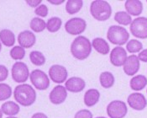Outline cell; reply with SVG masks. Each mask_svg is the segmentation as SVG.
<instances>
[{"mask_svg": "<svg viewBox=\"0 0 147 118\" xmlns=\"http://www.w3.org/2000/svg\"><path fill=\"white\" fill-rule=\"evenodd\" d=\"M99 82H100V84L102 88L109 89L113 86L114 82H115V79H114V76L112 73L105 71V72H102L100 74Z\"/></svg>", "mask_w": 147, "mask_h": 118, "instance_id": "obj_23", "label": "cell"}, {"mask_svg": "<svg viewBox=\"0 0 147 118\" xmlns=\"http://www.w3.org/2000/svg\"><path fill=\"white\" fill-rule=\"evenodd\" d=\"M74 118H93L92 117V114L89 110H86V109H82L78 111L76 114Z\"/></svg>", "mask_w": 147, "mask_h": 118, "instance_id": "obj_33", "label": "cell"}, {"mask_svg": "<svg viewBox=\"0 0 147 118\" xmlns=\"http://www.w3.org/2000/svg\"><path fill=\"white\" fill-rule=\"evenodd\" d=\"M3 111H2V110H1V108H0V118H3Z\"/></svg>", "mask_w": 147, "mask_h": 118, "instance_id": "obj_39", "label": "cell"}, {"mask_svg": "<svg viewBox=\"0 0 147 118\" xmlns=\"http://www.w3.org/2000/svg\"><path fill=\"white\" fill-rule=\"evenodd\" d=\"M1 50H2V43H1V41H0V52H1Z\"/></svg>", "mask_w": 147, "mask_h": 118, "instance_id": "obj_40", "label": "cell"}, {"mask_svg": "<svg viewBox=\"0 0 147 118\" xmlns=\"http://www.w3.org/2000/svg\"><path fill=\"white\" fill-rule=\"evenodd\" d=\"M83 6L82 0H68L66 3V11L69 14H75L81 10Z\"/></svg>", "mask_w": 147, "mask_h": 118, "instance_id": "obj_24", "label": "cell"}, {"mask_svg": "<svg viewBox=\"0 0 147 118\" xmlns=\"http://www.w3.org/2000/svg\"><path fill=\"white\" fill-rule=\"evenodd\" d=\"M7 118H18V117H8Z\"/></svg>", "mask_w": 147, "mask_h": 118, "instance_id": "obj_41", "label": "cell"}, {"mask_svg": "<svg viewBox=\"0 0 147 118\" xmlns=\"http://www.w3.org/2000/svg\"><path fill=\"white\" fill-rule=\"evenodd\" d=\"M31 118H48V117L45 115V113H42V112H37V113H34V115L31 117Z\"/></svg>", "mask_w": 147, "mask_h": 118, "instance_id": "obj_37", "label": "cell"}, {"mask_svg": "<svg viewBox=\"0 0 147 118\" xmlns=\"http://www.w3.org/2000/svg\"><path fill=\"white\" fill-rule=\"evenodd\" d=\"M48 8L45 4H40L34 9V14L40 17H46L48 14Z\"/></svg>", "mask_w": 147, "mask_h": 118, "instance_id": "obj_32", "label": "cell"}, {"mask_svg": "<svg viewBox=\"0 0 147 118\" xmlns=\"http://www.w3.org/2000/svg\"><path fill=\"white\" fill-rule=\"evenodd\" d=\"M146 2H147V1H146Z\"/></svg>", "mask_w": 147, "mask_h": 118, "instance_id": "obj_44", "label": "cell"}, {"mask_svg": "<svg viewBox=\"0 0 147 118\" xmlns=\"http://www.w3.org/2000/svg\"><path fill=\"white\" fill-rule=\"evenodd\" d=\"M100 99V92L96 89H90L84 94V104L88 107L94 106Z\"/></svg>", "mask_w": 147, "mask_h": 118, "instance_id": "obj_19", "label": "cell"}, {"mask_svg": "<svg viewBox=\"0 0 147 118\" xmlns=\"http://www.w3.org/2000/svg\"><path fill=\"white\" fill-rule=\"evenodd\" d=\"M30 82L36 90H45L50 86V79L48 75L44 71L40 69H34L30 74Z\"/></svg>", "mask_w": 147, "mask_h": 118, "instance_id": "obj_5", "label": "cell"}, {"mask_svg": "<svg viewBox=\"0 0 147 118\" xmlns=\"http://www.w3.org/2000/svg\"><path fill=\"white\" fill-rule=\"evenodd\" d=\"M9 76V70L4 65H0V82L7 79Z\"/></svg>", "mask_w": 147, "mask_h": 118, "instance_id": "obj_34", "label": "cell"}, {"mask_svg": "<svg viewBox=\"0 0 147 118\" xmlns=\"http://www.w3.org/2000/svg\"><path fill=\"white\" fill-rule=\"evenodd\" d=\"M0 41L6 47H13L15 43V35L10 30L3 29L0 31Z\"/></svg>", "mask_w": 147, "mask_h": 118, "instance_id": "obj_21", "label": "cell"}, {"mask_svg": "<svg viewBox=\"0 0 147 118\" xmlns=\"http://www.w3.org/2000/svg\"><path fill=\"white\" fill-rule=\"evenodd\" d=\"M131 34L140 39L147 38V18L138 17L132 20L129 27Z\"/></svg>", "mask_w": 147, "mask_h": 118, "instance_id": "obj_6", "label": "cell"}, {"mask_svg": "<svg viewBox=\"0 0 147 118\" xmlns=\"http://www.w3.org/2000/svg\"><path fill=\"white\" fill-rule=\"evenodd\" d=\"M30 60L35 66H42L45 62L44 54L39 51H33L30 53Z\"/></svg>", "mask_w": 147, "mask_h": 118, "instance_id": "obj_28", "label": "cell"}, {"mask_svg": "<svg viewBox=\"0 0 147 118\" xmlns=\"http://www.w3.org/2000/svg\"><path fill=\"white\" fill-rule=\"evenodd\" d=\"M30 26L33 31L36 33H40L46 28V22L44 20L40 19V17H34L31 20Z\"/></svg>", "mask_w": 147, "mask_h": 118, "instance_id": "obj_26", "label": "cell"}, {"mask_svg": "<svg viewBox=\"0 0 147 118\" xmlns=\"http://www.w3.org/2000/svg\"><path fill=\"white\" fill-rule=\"evenodd\" d=\"M1 110L3 114L9 117H14L19 114L20 108V106L13 101H6L1 106Z\"/></svg>", "mask_w": 147, "mask_h": 118, "instance_id": "obj_22", "label": "cell"}, {"mask_svg": "<svg viewBox=\"0 0 147 118\" xmlns=\"http://www.w3.org/2000/svg\"><path fill=\"white\" fill-rule=\"evenodd\" d=\"M86 21L79 17L71 18L65 24V30L68 34L71 35H81L86 30Z\"/></svg>", "mask_w": 147, "mask_h": 118, "instance_id": "obj_9", "label": "cell"}, {"mask_svg": "<svg viewBox=\"0 0 147 118\" xmlns=\"http://www.w3.org/2000/svg\"><path fill=\"white\" fill-rule=\"evenodd\" d=\"M36 41V37L30 31H24L18 35V42L23 48H30Z\"/></svg>", "mask_w": 147, "mask_h": 118, "instance_id": "obj_16", "label": "cell"}, {"mask_svg": "<svg viewBox=\"0 0 147 118\" xmlns=\"http://www.w3.org/2000/svg\"><path fill=\"white\" fill-rule=\"evenodd\" d=\"M138 58L140 61L143 62H147V49L142 50L139 55H138Z\"/></svg>", "mask_w": 147, "mask_h": 118, "instance_id": "obj_35", "label": "cell"}, {"mask_svg": "<svg viewBox=\"0 0 147 118\" xmlns=\"http://www.w3.org/2000/svg\"><path fill=\"white\" fill-rule=\"evenodd\" d=\"M61 24H62L61 19H60L59 17H52L49 19L48 21L46 22V29L48 30V31L51 33H55L61 29Z\"/></svg>", "mask_w": 147, "mask_h": 118, "instance_id": "obj_25", "label": "cell"}, {"mask_svg": "<svg viewBox=\"0 0 147 118\" xmlns=\"http://www.w3.org/2000/svg\"><path fill=\"white\" fill-rule=\"evenodd\" d=\"M125 7L126 12L129 15L139 16L143 11V3L140 0H127Z\"/></svg>", "mask_w": 147, "mask_h": 118, "instance_id": "obj_17", "label": "cell"}, {"mask_svg": "<svg viewBox=\"0 0 147 118\" xmlns=\"http://www.w3.org/2000/svg\"><path fill=\"white\" fill-rule=\"evenodd\" d=\"M13 97L20 105L23 106H30L36 100V92L31 85L21 83L15 87Z\"/></svg>", "mask_w": 147, "mask_h": 118, "instance_id": "obj_1", "label": "cell"}, {"mask_svg": "<svg viewBox=\"0 0 147 118\" xmlns=\"http://www.w3.org/2000/svg\"><path fill=\"white\" fill-rule=\"evenodd\" d=\"M129 106L133 110L143 111L147 106V100L143 94L140 93H132L129 95L127 99Z\"/></svg>", "mask_w": 147, "mask_h": 118, "instance_id": "obj_12", "label": "cell"}, {"mask_svg": "<svg viewBox=\"0 0 147 118\" xmlns=\"http://www.w3.org/2000/svg\"><path fill=\"white\" fill-rule=\"evenodd\" d=\"M146 92H147V90H146Z\"/></svg>", "mask_w": 147, "mask_h": 118, "instance_id": "obj_43", "label": "cell"}, {"mask_svg": "<svg viewBox=\"0 0 147 118\" xmlns=\"http://www.w3.org/2000/svg\"><path fill=\"white\" fill-rule=\"evenodd\" d=\"M90 13L95 20L98 21H105L110 18L112 14V8L107 1L95 0L91 3Z\"/></svg>", "mask_w": 147, "mask_h": 118, "instance_id": "obj_3", "label": "cell"}, {"mask_svg": "<svg viewBox=\"0 0 147 118\" xmlns=\"http://www.w3.org/2000/svg\"><path fill=\"white\" fill-rule=\"evenodd\" d=\"M67 97V90L62 85H57L49 94L50 101L54 105H61L65 102Z\"/></svg>", "mask_w": 147, "mask_h": 118, "instance_id": "obj_11", "label": "cell"}, {"mask_svg": "<svg viewBox=\"0 0 147 118\" xmlns=\"http://www.w3.org/2000/svg\"><path fill=\"white\" fill-rule=\"evenodd\" d=\"M126 49L130 53H136V52H140L143 49V44L138 40L132 39L127 42Z\"/></svg>", "mask_w": 147, "mask_h": 118, "instance_id": "obj_29", "label": "cell"}, {"mask_svg": "<svg viewBox=\"0 0 147 118\" xmlns=\"http://www.w3.org/2000/svg\"><path fill=\"white\" fill-rule=\"evenodd\" d=\"M140 64L138 56H129L124 64V72L128 76H134L140 69Z\"/></svg>", "mask_w": 147, "mask_h": 118, "instance_id": "obj_15", "label": "cell"}, {"mask_svg": "<svg viewBox=\"0 0 147 118\" xmlns=\"http://www.w3.org/2000/svg\"><path fill=\"white\" fill-rule=\"evenodd\" d=\"M9 54L13 60H22L25 56V50L20 46H15L10 50Z\"/></svg>", "mask_w": 147, "mask_h": 118, "instance_id": "obj_31", "label": "cell"}, {"mask_svg": "<svg viewBox=\"0 0 147 118\" xmlns=\"http://www.w3.org/2000/svg\"><path fill=\"white\" fill-rule=\"evenodd\" d=\"M107 38L112 44L123 46L128 42L129 39V34L128 31L122 26L111 25L108 30Z\"/></svg>", "mask_w": 147, "mask_h": 118, "instance_id": "obj_4", "label": "cell"}, {"mask_svg": "<svg viewBox=\"0 0 147 118\" xmlns=\"http://www.w3.org/2000/svg\"><path fill=\"white\" fill-rule=\"evenodd\" d=\"M12 95V88L7 83H0V101L9 99Z\"/></svg>", "mask_w": 147, "mask_h": 118, "instance_id": "obj_30", "label": "cell"}, {"mask_svg": "<svg viewBox=\"0 0 147 118\" xmlns=\"http://www.w3.org/2000/svg\"><path fill=\"white\" fill-rule=\"evenodd\" d=\"M127 58V52L122 47H114L110 52V62L115 67L124 66Z\"/></svg>", "mask_w": 147, "mask_h": 118, "instance_id": "obj_13", "label": "cell"}, {"mask_svg": "<svg viewBox=\"0 0 147 118\" xmlns=\"http://www.w3.org/2000/svg\"><path fill=\"white\" fill-rule=\"evenodd\" d=\"M48 2L51 4L60 5V4H62L65 2V0H48Z\"/></svg>", "mask_w": 147, "mask_h": 118, "instance_id": "obj_38", "label": "cell"}, {"mask_svg": "<svg viewBox=\"0 0 147 118\" xmlns=\"http://www.w3.org/2000/svg\"><path fill=\"white\" fill-rule=\"evenodd\" d=\"M92 52V43L90 41L83 36L78 35L74 39L71 45V52L75 58L78 60H85L91 54Z\"/></svg>", "mask_w": 147, "mask_h": 118, "instance_id": "obj_2", "label": "cell"}, {"mask_svg": "<svg viewBox=\"0 0 147 118\" xmlns=\"http://www.w3.org/2000/svg\"><path fill=\"white\" fill-rule=\"evenodd\" d=\"M127 112V106L122 100H113L107 106V114L110 118H124Z\"/></svg>", "mask_w": 147, "mask_h": 118, "instance_id": "obj_7", "label": "cell"}, {"mask_svg": "<svg viewBox=\"0 0 147 118\" xmlns=\"http://www.w3.org/2000/svg\"><path fill=\"white\" fill-rule=\"evenodd\" d=\"M49 76L51 79L56 83H62L66 82L68 76L67 69L61 65H52L49 69Z\"/></svg>", "mask_w": 147, "mask_h": 118, "instance_id": "obj_10", "label": "cell"}, {"mask_svg": "<svg viewBox=\"0 0 147 118\" xmlns=\"http://www.w3.org/2000/svg\"><path fill=\"white\" fill-rule=\"evenodd\" d=\"M95 118H107V117H95Z\"/></svg>", "mask_w": 147, "mask_h": 118, "instance_id": "obj_42", "label": "cell"}, {"mask_svg": "<svg viewBox=\"0 0 147 118\" xmlns=\"http://www.w3.org/2000/svg\"><path fill=\"white\" fill-rule=\"evenodd\" d=\"M25 2L29 6H30L32 8H37L38 6L40 5L42 1L41 0H26Z\"/></svg>", "mask_w": 147, "mask_h": 118, "instance_id": "obj_36", "label": "cell"}, {"mask_svg": "<svg viewBox=\"0 0 147 118\" xmlns=\"http://www.w3.org/2000/svg\"><path fill=\"white\" fill-rule=\"evenodd\" d=\"M30 77L28 66L22 62H16L12 67V79L16 83H25Z\"/></svg>", "mask_w": 147, "mask_h": 118, "instance_id": "obj_8", "label": "cell"}, {"mask_svg": "<svg viewBox=\"0 0 147 118\" xmlns=\"http://www.w3.org/2000/svg\"><path fill=\"white\" fill-rule=\"evenodd\" d=\"M92 47H93L97 52L102 54V55H107L109 54L110 51L109 44L105 41L103 38L101 37H97L94 38L92 41Z\"/></svg>", "mask_w": 147, "mask_h": 118, "instance_id": "obj_18", "label": "cell"}, {"mask_svg": "<svg viewBox=\"0 0 147 118\" xmlns=\"http://www.w3.org/2000/svg\"><path fill=\"white\" fill-rule=\"evenodd\" d=\"M114 20L122 25H129L132 22L131 15H129L125 11H119L115 13Z\"/></svg>", "mask_w": 147, "mask_h": 118, "instance_id": "obj_27", "label": "cell"}, {"mask_svg": "<svg viewBox=\"0 0 147 118\" xmlns=\"http://www.w3.org/2000/svg\"><path fill=\"white\" fill-rule=\"evenodd\" d=\"M86 87V83L84 79L79 77H71L68 79L65 83V88L67 90L71 93L82 92Z\"/></svg>", "mask_w": 147, "mask_h": 118, "instance_id": "obj_14", "label": "cell"}, {"mask_svg": "<svg viewBox=\"0 0 147 118\" xmlns=\"http://www.w3.org/2000/svg\"><path fill=\"white\" fill-rule=\"evenodd\" d=\"M147 85V78L145 75L140 74L137 76H134L129 82V86L131 90L135 91H140L145 89Z\"/></svg>", "mask_w": 147, "mask_h": 118, "instance_id": "obj_20", "label": "cell"}]
</instances>
